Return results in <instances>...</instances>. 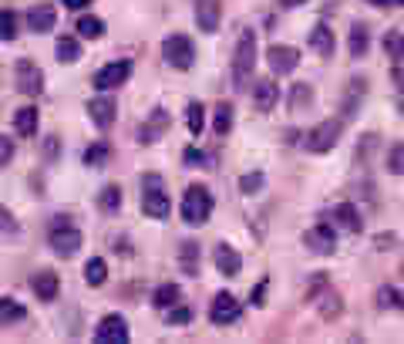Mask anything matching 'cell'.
<instances>
[{"label":"cell","mask_w":404,"mask_h":344,"mask_svg":"<svg viewBox=\"0 0 404 344\" xmlns=\"http://www.w3.org/2000/svg\"><path fill=\"white\" fill-rule=\"evenodd\" d=\"M172 125L169 111L165 109H152V115H149V122L139 128V142L141 145H152V142H158L162 135H165V128Z\"/></svg>","instance_id":"5bb4252c"},{"label":"cell","mask_w":404,"mask_h":344,"mask_svg":"<svg viewBox=\"0 0 404 344\" xmlns=\"http://www.w3.org/2000/svg\"><path fill=\"white\" fill-rule=\"evenodd\" d=\"M94 341L98 344H125L128 341V324L122 314H105L94 328Z\"/></svg>","instance_id":"9c48e42d"},{"label":"cell","mask_w":404,"mask_h":344,"mask_svg":"<svg viewBox=\"0 0 404 344\" xmlns=\"http://www.w3.org/2000/svg\"><path fill=\"white\" fill-rule=\"evenodd\" d=\"M186 122H189V132H192V135H199L202 132V125H206V109H202L199 102H189Z\"/></svg>","instance_id":"d590c367"},{"label":"cell","mask_w":404,"mask_h":344,"mask_svg":"<svg viewBox=\"0 0 404 344\" xmlns=\"http://www.w3.org/2000/svg\"><path fill=\"white\" fill-rule=\"evenodd\" d=\"M401 277H404V264H401Z\"/></svg>","instance_id":"db71d44e"},{"label":"cell","mask_w":404,"mask_h":344,"mask_svg":"<svg viewBox=\"0 0 404 344\" xmlns=\"http://www.w3.org/2000/svg\"><path fill=\"white\" fill-rule=\"evenodd\" d=\"M108 159H111L108 142H94V145H88V149H84V166H91V169L108 166Z\"/></svg>","instance_id":"f1b7e54d"},{"label":"cell","mask_w":404,"mask_h":344,"mask_svg":"<svg viewBox=\"0 0 404 344\" xmlns=\"http://www.w3.org/2000/svg\"><path fill=\"white\" fill-rule=\"evenodd\" d=\"M17 230H20V226H17V219L11 216V209H7V206H0V233H4V236H14Z\"/></svg>","instance_id":"b9f144b4"},{"label":"cell","mask_w":404,"mask_h":344,"mask_svg":"<svg viewBox=\"0 0 404 344\" xmlns=\"http://www.w3.org/2000/svg\"><path fill=\"white\" fill-rule=\"evenodd\" d=\"M213 192L206 186H189L186 196H182V206H179V213L186 219L189 226H206L209 216H213Z\"/></svg>","instance_id":"7a4b0ae2"},{"label":"cell","mask_w":404,"mask_h":344,"mask_svg":"<svg viewBox=\"0 0 404 344\" xmlns=\"http://www.w3.org/2000/svg\"><path fill=\"white\" fill-rule=\"evenodd\" d=\"M11 159H14V139L0 135V169H4V166H11Z\"/></svg>","instance_id":"7bdbcfd3"},{"label":"cell","mask_w":404,"mask_h":344,"mask_svg":"<svg viewBox=\"0 0 404 344\" xmlns=\"http://www.w3.org/2000/svg\"><path fill=\"white\" fill-rule=\"evenodd\" d=\"M14 88L20 94H27V98H37V94L44 92V71L31 58H20L14 64Z\"/></svg>","instance_id":"52a82bcc"},{"label":"cell","mask_w":404,"mask_h":344,"mask_svg":"<svg viewBox=\"0 0 404 344\" xmlns=\"http://www.w3.org/2000/svg\"><path fill=\"white\" fill-rule=\"evenodd\" d=\"M377 307H381V311H388V307L404 311V294L394 290V287H381V290H377Z\"/></svg>","instance_id":"d6a6232c"},{"label":"cell","mask_w":404,"mask_h":344,"mask_svg":"<svg viewBox=\"0 0 404 344\" xmlns=\"http://www.w3.org/2000/svg\"><path fill=\"white\" fill-rule=\"evenodd\" d=\"M266 64H270L273 75H290V71H296V64H300V51L290 44H273L266 51Z\"/></svg>","instance_id":"8fae6325"},{"label":"cell","mask_w":404,"mask_h":344,"mask_svg":"<svg viewBox=\"0 0 404 344\" xmlns=\"http://www.w3.org/2000/svg\"><path fill=\"white\" fill-rule=\"evenodd\" d=\"M84 281L91 283V287H101V283L108 281V264H105L101 257H91V260L84 264Z\"/></svg>","instance_id":"f546056e"},{"label":"cell","mask_w":404,"mask_h":344,"mask_svg":"<svg viewBox=\"0 0 404 344\" xmlns=\"http://www.w3.org/2000/svg\"><path fill=\"white\" fill-rule=\"evenodd\" d=\"M141 189H145V196H141V209H145V216L149 219H169L172 213V203L169 196H165V189H162V176H141Z\"/></svg>","instance_id":"3957f363"},{"label":"cell","mask_w":404,"mask_h":344,"mask_svg":"<svg viewBox=\"0 0 404 344\" xmlns=\"http://www.w3.org/2000/svg\"><path fill=\"white\" fill-rule=\"evenodd\" d=\"M347 47H351V58H364L367 47H371V31H367L364 24H354V27H351V41H347Z\"/></svg>","instance_id":"4316f807"},{"label":"cell","mask_w":404,"mask_h":344,"mask_svg":"<svg viewBox=\"0 0 404 344\" xmlns=\"http://www.w3.org/2000/svg\"><path fill=\"white\" fill-rule=\"evenodd\" d=\"M162 58H165V64H172V68L189 71L192 61H196V44L189 41L186 34H169V37L162 41Z\"/></svg>","instance_id":"8992f818"},{"label":"cell","mask_w":404,"mask_h":344,"mask_svg":"<svg viewBox=\"0 0 404 344\" xmlns=\"http://www.w3.org/2000/svg\"><path fill=\"white\" fill-rule=\"evenodd\" d=\"M219 20H222V7L219 0H196V24L202 34H216Z\"/></svg>","instance_id":"9a60e30c"},{"label":"cell","mask_w":404,"mask_h":344,"mask_svg":"<svg viewBox=\"0 0 404 344\" xmlns=\"http://www.w3.org/2000/svg\"><path fill=\"white\" fill-rule=\"evenodd\" d=\"M17 37V14L14 11H0V41H14Z\"/></svg>","instance_id":"ab89813d"},{"label":"cell","mask_w":404,"mask_h":344,"mask_svg":"<svg viewBox=\"0 0 404 344\" xmlns=\"http://www.w3.org/2000/svg\"><path fill=\"white\" fill-rule=\"evenodd\" d=\"M388 172L404 176V142H394L388 149Z\"/></svg>","instance_id":"f35d334b"},{"label":"cell","mask_w":404,"mask_h":344,"mask_svg":"<svg viewBox=\"0 0 404 344\" xmlns=\"http://www.w3.org/2000/svg\"><path fill=\"white\" fill-rule=\"evenodd\" d=\"M313 304H317V311H320L324 321H334V317H341V314H343L341 294H334V290H327V287H324V297H317Z\"/></svg>","instance_id":"d4e9b609"},{"label":"cell","mask_w":404,"mask_h":344,"mask_svg":"<svg viewBox=\"0 0 404 344\" xmlns=\"http://www.w3.org/2000/svg\"><path fill=\"white\" fill-rule=\"evenodd\" d=\"M266 183L263 172H246L243 179H239V192H246V196H253V192H260Z\"/></svg>","instance_id":"60d3db41"},{"label":"cell","mask_w":404,"mask_h":344,"mask_svg":"<svg viewBox=\"0 0 404 344\" xmlns=\"http://www.w3.org/2000/svg\"><path fill=\"white\" fill-rule=\"evenodd\" d=\"M307 41H310V51L313 54H320V58H330L334 54V31L327 27V24H317V27H310V34H307Z\"/></svg>","instance_id":"44dd1931"},{"label":"cell","mask_w":404,"mask_h":344,"mask_svg":"<svg viewBox=\"0 0 404 344\" xmlns=\"http://www.w3.org/2000/svg\"><path fill=\"white\" fill-rule=\"evenodd\" d=\"M374 243H377V250H391V247H394V236H391V233H381L377 240H374Z\"/></svg>","instance_id":"681fc988"},{"label":"cell","mask_w":404,"mask_h":344,"mask_svg":"<svg viewBox=\"0 0 404 344\" xmlns=\"http://www.w3.org/2000/svg\"><path fill=\"white\" fill-rule=\"evenodd\" d=\"M54 24H58V11H54L51 4H34L31 11H27V27H31L34 34L54 31Z\"/></svg>","instance_id":"2e32d148"},{"label":"cell","mask_w":404,"mask_h":344,"mask_svg":"<svg viewBox=\"0 0 404 344\" xmlns=\"http://www.w3.org/2000/svg\"><path fill=\"white\" fill-rule=\"evenodd\" d=\"M277 102H280V88L270 78H260L253 85V105H256V111H273Z\"/></svg>","instance_id":"d6986e66"},{"label":"cell","mask_w":404,"mask_h":344,"mask_svg":"<svg viewBox=\"0 0 404 344\" xmlns=\"http://www.w3.org/2000/svg\"><path fill=\"white\" fill-rule=\"evenodd\" d=\"M115 111H118V105H115L111 94H98V98L88 102V115H91L94 128H101V132L115 125Z\"/></svg>","instance_id":"4fadbf2b"},{"label":"cell","mask_w":404,"mask_h":344,"mask_svg":"<svg viewBox=\"0 0 404 344\" xmlns=\"http://www.w3.org/2000/svg\"><path fill=\"white\" fill-rule=\"evenodd\" d=\"M98 206H101L105 213H118V209H122V189L105 186L101 189V196H98Z\"/></svg>","instance_id":"e575fe53"},{"label":"cell","mask_w":404,"mask_h":344,"mask_svg":"<svg viewBox=\"0 0 404 344\" xmlns=\"http://www.w3.org/2000/svg\"><path fill=\"white\" fill-rule=\"evenodd\" d=\"M179 297H182L179 283H162V287H156V294H152V304H156L158 311H169V307L179 304Z\"/></svg>","instance_id":"484cf974"},{"label":"cell","mask_w":404,"mask_h":344,"mask_svg":"<svg viewBox=\"0 0 404 344\" xmlns=\"http://www.w3.org/2000/svg\"><path fill=\"white\" fill-rule=\"evenodd\" d=\"M263 294H266V281L260 283V287H253V294H249V304H253V307H263V304H266Z\"/></svg>","instance_id":"c3c4849f"},{"label":"cell","mask_w":404,"mask_h":344,"mask_svg":"<svg viewBox=\"0 0 404 344\" xmlns=\"http://www.w3.org/2000/svg\"><path fill=\"white\" fill-rule=\"evenodd\" d=\"M81 243H84V236H81L78 226H71L68 216H54V226H51V250L64 257V260H71L75 253L81 250Z\"/></svg>","instance_id":"277c9868"},{"label":"cell","mask_w":404,"mask_h":344,"mask_svg":"<svg viewBox=\"0 0 404 344\" xmlns=\"http://www.w3.org/2000/svg\"><path fill=\"white\" fill-rule=\"evenodd\" d=\"M128 78H132V61H111L101 71H94L91 85L98 92H111V88H122Z\"/></svg>","instance_id":"ba28073f"},{"label":"cell","mask_w":404,"mask_h":344,"mask_svg":"<svg viewBox=\"0 0 404 344\" xmlns=\"http://www.w3.org/2000/svg\"><path fill=\"white\" fill-rule=\"evenodd\" d=\"M303 247L310 253H317V257H330L337 250V236H334V230L327 223H320V226H313V230L303 233Z\"/></svg>","instance_id":"7c38bea8"},{"label":"cell","mask_w":404,"mask_h":344,"mask_svg":"<svg viewBox=\"0 0 404 344\" xmlns=\"http://www.w3.org/2000/svg\"><path fill=\"white\" fill-rule=\"evenodd\" d=\"M391 85L404 94V64H394V68H391Z\"/></svg>","instance_id":"7dc6e473"},{"label":"cell","mask_w":404,"mask_h":344,"mask_svg":"<svg viewBox=\"0 0 404 344\" xmlns=\"http://www.w3.org/2000/svg\"><path fill=\"white\" fill-rule=\"evenodd\" d=\"M213 264H216L219 274H226V277H236L239 270H243V257L229 247V243H219L216 250H213Z\"/></svg>","instance_id":"ac0fdd59"},{"label":"cell","mask_w":404,"mask_h":344,"mask_svg":"<svg viewBox=\"0 0 404 344\" xmlns=\"http://www.w3.org/2000/svg\"><path fill=\"white\" fill-rule=\"evenodd\" d=\"M182 162H186V166H192V169H199V166H206V162H209V156H206V152H199V149H186Z\"/></svg>","instance_id":"ee69618b"},{"label":"cell","mask_w":404,"mask_h":344,"mask_svg":"<svg viewBox=\"0 0 404 344\" xmlns=\"http://www.w3.org/2000/svg\"><path fill=\"white\" fill-rule=\"evenodd\" d=\"M213 128H216V135H229V128H233V109H229V105H219L216 109Z\"/></svg>","instance_id":"74e56055"},{"label":"cell","mask_w":404,"mask_h":344,"mask_svg":"<svg viewBox=\"0 0 404 344\" xmlns=\"http://www.w3.org/2000/svg\"><path fill=\"white\" fill-rule=\"evenodd\" d=\"M44 159H47V162H54V159H58V135H47V139H44Z\"/></svg>","instance_id":"bcb514c9"},{"label":"cell","mask_w":404,"mask_h":344,"mask_svg":"<svg viewBox=\"0 0 404 344\" xmlns=\"http://www.w3.org/2000/svg\"><path fill=\"white\" fill-rule=\"evenodd\" d=\"M31 290L41 300H54L58 297V290H61V281H58L54 270H37V274L31 277Z\"/></svg>","instance_id":"ffe728a7"},{"label":"cell","mask_w":404,"mask_h":344,"mask_svg":"<svg viewBox=\"0 0 404 344\" xmlns=\"http://www.w3.org/2000/svg\"><path fill=\"white\" fill-rule=\"evenodd\" d=\"M78 34H81V37H91V41H98V37L105 34V20H101V17L84 14L78 20Z\"/></svg>","instance_id":"836d02e7"},{"label":"cell","mask_w":404,"mask_h":344,"mask_svg":"<svg viewBox=\"0 0 404 344\" xmlns=\"http://www.w3.org/2000/svg\"><path fill=\"white\" fill-rule=\"evenodd\" d=\"M283 7H303V4H307V0H280Z\"/></svg>","instance_id":"f5cc1de1"},{"label":"cell","mask_w":404,"mask_h":344,"mask_svg":"<svg viewBox=\"0 0 404 344\" xmlns=\"http://www.w3.org/2000/svg\"><path fill=\"white\" fill-rule=\"evenodd\" d=\"M88 4H91V0H64L68 11H81V7H88Z\"/></svg>","instance_id":"f907efd6"},{"label":"cell","mask_w":404,"mask_h":344,"mask_svg":"<svg viewBox=\"0 0 404 344\" xmlns=\"http://www.w3.org/2000/svg\"><path fill=\"white\" fill-rule=\"evenodd\" d=\"M398 4H404V0H398Z\"/></svg>","instance_id":"11a10c76"},{"label":"cell","mask_w":404,"mask_h":344,"mask_svg":"<svg viewBox=\"0 0 404 344\" xmlns=\"http://www.w3.org/2000/svg\"><path fill=\"white\" fill-rule=\"evenodd\" d=\"M189 321H192V311H189V307H172L169 324H189Z\"/></svg>","instance_id":"f6af8a7d"},{"label":"cell","mask_w":404,"mask_h":344,"mask_svg":"<svg viewBox=\"0 0 404 344\" xmlns=\"http://www.w3.org/2000/svg\"><path fill=\"white\" fill-rule=\"evenodd\" d=\"M239 300L229 294V290H222V294H216V300H213V307H209V321L213 324H219V328H226V324H233V321H239Z\"/></svg>","instance_id":"30bf717a"},{"label":"cell","mask_w":404,"mask_h":344,"mask_svg":"<svg viewBox=\"0 0 404 344\" xmlns=\"http://www.w3.org/2000/svg\"><path fill=\"white\" fill-rule=\"evenodd\" d=\"M14 132L20 139H31L34 132H37V109L34 105H24V109L14 111Z\"/></svg>","instance_id":"cb8c5ba5"},{"label":"cell","mask_w":404,"mask_h":344,"mask_svg":"<svg viewBox=\"0 0 404 344\" xmlns=\"http://www.w3.org/2000/svg\"><path fill=\"white\" fill-rule=\"evenodd\" d=\"M253 71H256V31H243L233 51V88L246 92L253 85Z\"/></svg>","instance_id":"6da1fadb"},{"label":"cell","mask_w":404,"mask_h":344,"mask_svg":"<svg viewBox=\"0 0 404 344\" xmlns=\"http://www.w3.org/2000/svg\"><path fill=\"white\" fill-rule=\"evenodd\" d=\"M313 102V88L310 85H293V92H290V109L300 111V109H307Z\"/></svg>","instance_id":"8d00e7d4"},{"label":"cell","mask_w":404,"mask_h":344,"mask_svg":"<svg viewBox=\"0 0 404 344\" xmlns=\"http://www.w3.org/2000/svg\"><path fill=\"white\" fill-rule=\"evenodd\" d=\"M343 132V118H324L320 125H313L310 132H307V152H313V156H324V152H330L334 145H337V139H341Z\"/></svg>","instance_id":"5b68a950"},{"label":"cell","mask_w":404,"mask_h":344,"mask_svg":"<svg viewBox=\"0 0 404 344\" xmlns=\"http://www.w3.org/2000/svg\"><path fill=\"white\" fill-rule=\"evenodd\" d=\"M334 219H337V226L347 230V233H360V230H364L360 213H358V206H354V203H341L337 209H334Z\"/></svg>","instance_id":"603a6c76"},{"label":"cell","mask_w":404,"mask_h":344,"mask_svg":"<svg viewBox=\"0 0 404 344\" xmlns=\"http://www.w3.org/2000/svg\"><path fill=\"white\" fill-rule=\"evenodd\" d=\"M54 54H58V61H61V64H75V61L81 58L78 37H58V44H54Z\"/></svg>","instance_id":"83f0119b"},{"label":"cell","mask_w":404,"mask_h":344,"mask_svg":"<svg viewBox=\"0 0 404 344\" xmlns=\"http://www.w3.org/2000/svg\"><path fill=\"white\" fill-rule=\"evenodd\" d=\"M364 94H367V81H364V78H351V81H347V92H343V105H341L343 122H351V118L358 115L360 102H364Z\"/></svg>","instance_id":"e0dca14e"},{"label":"cell","mask_w":404,"mask_h":344,"mask_svg":"<svg viewBox=\"0 0 404 344\" xmlns=\"http://www.w3.org/2000/svg\"><path fill=\"white\" fill-rule=\"evenodd\" d=\"M199 253H202V247L196 240H186V243L179 247V266H182V274L199 277Z\"/></svg>","instance_id":"7402d4cb"},{"label":"cell","mask_w":404,"mask_h":344,"mask_svg":"<svg viewBox=\"0 0 404 344\" xmlns=\"http://www.w3.org/2000/svg\"><path fill=\"white\" fill-rule=\"evenodd\" d=\"M384 51L394 64H404V34L401 31H388L384 34Z\"/></svg>","instance_id":"4dcf8cb0"},{"label":"cell","mask_w":404,"mask_h":344,"mask_svg":"<svg viewBox=\"0 0 404 344\" xmlns=\"http://www.w3.org/2000/svg\"><path fill=\"white\" fill-rule=\"evenodd\" d=\"M27 311H24V304H17L11 297H0V321L4 324H14V321H24Z\"/></svg>","instance_id":"1f68e13d"},{"label":"cell","mask_w":404,"mask_h":344,"mask_svg":"<svg viewBox=\"0 0 404 344\" xmlns=\"http://www.w3.org/2000/svg\"><path fill=\"white\" fill-rule=\"evenodd\" d=\"M367 4H374V7H391V4H398V0H367Z\"/></svg>","instance_id":"816d5d0a"}]
</instances>
